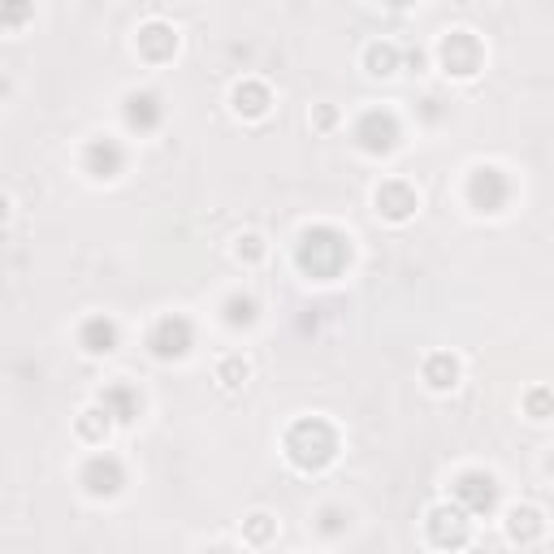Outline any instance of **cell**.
<instances>
[{
  "label": "cell",
  "instance_id": "cell-1",
  "mask_svg": "<svg viewBox=\"0 0 554 554\" xmlns=\"http://www.w3.org/2000/svg\"><path fill=\"white\" fill-rule=\"evenodd\" d=\"M299 269L312 277H338L342 269L351 265V239L334 226H308L295 243Z\"/></svg>",
  "mask_w": 554,
  "mask_h": 554
},
{
  "label": "cell",
  "instance_id": "cell-2",
  "mask_svg": "<svg viewBox=\"0 0 554 554\" xmlns=\"http://www.w3.org/2000/svg\"><path fill=\"white\" fill-rule=\"evenodd\" d=\"M286 455H290V464L303 472H321L325 464H334V455H338V433L329 429L321 416L299 420V425H290V433H286Z\"/></svg>",
  "mask_w": 554,
  "mask_h": 554
},
{
  "label": "cell",
  "instance_id": "cell-3",
  "mask_svg": "<svg viewBox=\"0 0 554 554\" xmlns=\"http://www.w3.org/2000/svg\"><path fill=\"white\" fill-rule=\"evenodd\" d=\"M464 195L477 213H503V208L511 204V178L498 165H477L468 174Z\"/></svg>",
  "mask_w": 554,
  "mask_h": 554
},
{
  "label": "cell",
  "instance_id": "cell-4",
  "mask_svg": "<svg viewBox=\"0 0 554 554\" xmlns=\"http://www.w3.org/2000/svg\"><path fill=\"white\" fill-rule=\"evenodd\" d=\"M399 139H403V126L390 109H368V113H360V122H355V143H360V152H368V156H390L399 148Z\"/></svg>",
  "mask_w": 554,
  "mask_h": 554
},
{
  "label": "cell",
  "instance_id": "cell-5",
  "mask_svg": "<svg viewBox=\"0 0 554 554\" xmlns=\"http://www.w3.org/2000/svg\"><path fill=\"white\" fill-rule=\"evenodd\" d=\"M191 347H195V325H191V316H182V312L161 316L148 334V351L156 360H182V355H191Z\"/></svg>",
  "mask_w": 554,
  "mask_h": 554
},
{
  "label": "cell",
  "instance_id": "cell-6",
  "mask_svg": "<svg viewBox=\"0 0 554 554\" xmlns=\"http://www.w3.org/2000/svg\"><path fill=\"white\" fill-rule=\"evenodd\" d=\"M78 485L91 498H117L126 490V464L113 451H96L83 464V472H78Z\"/></svg>",
  "mask_w": 554,
  "mask_h": 554
},
{
  "label": "cell",
  "instance_id": "cell-7",
  "mask_svg": "<svg viewBox=\"0 0 554 554\" xmlns=\"http://www.w3.org/2000/svg\"><path fill=\"white\" fill-rule=\"evenodd\" d=\"M438 57H442V70L446 74H455V78H472L481 70V39L472 35V31H451L438 44Z\"/></svg>",
  "mask_w": 554,
  "mask_h": 554
},
{
  "label": "cell",
  "instance_id": "cell-8",
  "mask_svg": "<svg viewBox=\"0 0 554 554\" xmlns=\"http://www.w3.org/2000/svg\"><path fill=\"white\" fill-rule=\"evenodd\" d=\"M451 494H455V507L464 511V516H481V511H494V503H498V481L490 477V472L472 468L455 481Z\"/></svg>",
  "mask_w": 554,
  "mask_h": 554
},
{
  "label": "cell",
  "instance_id": "cell-9",
  "mask_svg": "<svg viewBox=\"0 0 554 554\" xmlns=\"http://www.w3.org/2000/svg\"><path fill=\"white\" fill-rule=\"evenodd\" d=\"M83 169H87V178H96V182L122 178V174H126V148H122V143H117L113 135L91 139L87 148H83Z\"/></svg>",
  "mask_w": 554,
  "mask_h": 554
},
{
  "label": "cell",
  "instance_id": "cell-10",
  "mask_svg": "<svg viewBox=\"0 0 554 554\" xmlns=\"http://www.w3.org/2000/svg\"><path fill=\"white\" fill-rule=\"evenodd\" d=\"M96 407L113 420V425H135L139 412H143V394H139L135 386H130V381H113V386H104V390H100Z\"/></svg>",
  "mask_w": 554,
  "mask_h": 554
},
{
  "label": "cell",
  "instance_id": "cell-11",
  "mask_svg": "<svg viewBox=\"0 0 554 554\" xmlns=\"http://www.w3.org/2000/svg\"><path fill=\"white\" fill-rule=\"evenodd\" d=\"M373 200H377V213L390 217V221H407V217H416V208H420V195L407 187V182H399V178L381 182Z\"/></svg>",
  "mask_w": 554,
  "mask_h": 554
},
{
  "label": "cell",
  "instance_id": "cell-12",
  "mask_svg": "<svg viewBox=\"0 0 554 554\" xmlns=\"http://www.w3.org/2000/svg\"><path fill=\"white\" fill-rule=\"evenodd\" d=\"M429 533L442 550H459L468 542V516L459 507H438L429 511Z\"/></svg>",
  "mask_w": 554,
  "mask_h": 554
},
{
  "label": "cell",
  "instance_id": "cell-13",
  "mask_svg": "<svg viewBox=\"0 0 554 554\" xmlns=\"http://www.w3.org/2000/svg\"><path fill=\"white\" fill-rule=\"evenodd\" d=\"M122 117H126V126L130 130H139V135H148V130L161 126V96H152V91H130L126 104H122Z\"/></svg>",
  "mask_w": 554,
  "mask_h": 554
},
{
  "label": "cell",
  "instance_id": "cell-14",
  "mask_svg": "<svg viewBox=\"0 0 554 554\" xmlns=\"http://www.w3.org/2000/svg\"><path fill=\"white\" fill-rule=\"evenodd\" d=\"M117 338H122V329H117L113 316H87L83 329H78V342H83L87 355H113Z\"/></svg>",
  "mask_w": 554,
  "mask_h": 554
},
{
  "label": "cell",
  "instance_id": "cell-15",
  "mask_svg": "<svg viewBox=\"0 0 554 554\" xmlns=\"http://www.w3.org/2000/svg\"><path fill=\"white\" fill-rule=\"evenodd\" d=\"M174 48H178V31H174V26H165V22H148V26L139 31V52H143V57L165 61Z\"/></svg>",
  "mask_w": 554,
  "mask_h": 554
},
{
  "label": "cell",
  "instance_id": "cell-16",
  "mask_svg": "<svg viewBox=\"0 0 554 554\" xmlns=\"http://www.w3.org/2000/svg\"><path fill=\"white\" fill-rule=\"evenodd\" d=\"M234 113H243V117H265L269 113V87L265 83H256V78H247V83L234 87Z\"/></svg>",
  "mask_w": 554,
  "mask_h": 554
},
{
  "label": "cell",
  "instance_id": "cell-17",
  "mask_svg": "<svg viewBox=\"0 0 554 554\" xmlns=\"http://www.w3.org/2000/svg\"><path fill=\"white\" fill-rule=\"evenodd\" d=\"M256 316H260V303H256L252 295H230L226 303H221V321H226L230 329L256 325Z\"/></svg>",
  "mask_w": 554,
  "mask_h": 554
},
{
  "label": "cell",
  "instance_id": "cell-18",
  "mask_svg": "<svg viewBox=\"0 0 554 554\" xmlns=\"http://www.w3.org/2000/svg\"><path fill=\"white\" fill-rule=\"evenodd\" d=\"M425 381L433 390H451V386H459V360L455 355H429V364H425Z\"/></svg>",
  "mask_w": 554,
  "mask_h": 554
},
{
  "label": "cell",
  "instance_id": "cell-19",
  "mask_svg": "<svg viewBox=\"0 0 554 554\" xmlns=\"http://www.w3.org/2000/svg\"><path fill=\"white\" fill-rule=\"evenodd\" d=\"M364 65H368V74L390 78L394 70H399V48H394V44H368Z\"/></svg>",
  "mask_w": 554,
  "mask_h": 554
},
{
  "label": "cell",
  "instance_id": "cell-20",
  "mask_svg": "<svg viewBox=\"0 0 554 554\" xmlns=\"http://www.w3.org/2000/svg\"><path fill=\"white\" fill-rule=\"evenodd\" d=\"M507 529H511V537H516V542H529V537L542 533V516H537L533 507H516V511H511Z\"/></svg>",
  "mask_w": 554,
  "mask_h": 554
},
{
  "label": "cell",
  "instance_id": "cell-21",
  "mask_svg": "<svg viewBox=\"0 0 554 554\" xmlns=\"http://www.w3.org/2000/svg\"><path fill=\"white\" fill-rule=\"evenodd\" d=\"M347 524H351V516L342 507H321V511H316V533H321V537H342V533H347Z\"/></svg>",
  "mask_w": 554,
  "mask_h": 554
},
{
  "label": "cell",
  "instance_id": "cell-22",
  "mask_svg": "<svg viewBox=\"0 0 554 554\" xmlns=\"http://www.w3.org/2000/svg\"><path fill=\"white\" fill-rule=\"evenodd\" d=\"M247 373H252V368H247L243 355H226V360L217 364V381H221V386H230V390H239L247 381Z\"/></svg>",
  "mask_w": 554,
  "mask_h": 554
},
{
  "label": "cell",
  "instance_id": "cell-23",
  "mask_svg": "<svg viewBox=\"0 0 554 554\" xmlns=\"http://www.w3.org/2000/svg\"><path fill=\"white\" fill-rule=\"evenodd\" d=\"M78 429H83V433H87V438H91V442H104V433H109V429H113V420H109V416H104V412H100V407H91V412H83V420H78Z\"/></svg>",
  "mask_w": 554,
  "mask_h": 554
},
{
  "label": "cell",
  "instance_id": "cell-24",
  "mask_svg": "<svg viewBox=\"0 0 554 554\" xmlns=\"http://www.w3.org/2000/svg\"><path fill=\"white\" fill-rule=\"evenodd\" d=\"M269 533H273V520L265 516V511H256V516H247V537H252V542H265Z\"/></svg>",
  "mask_w": 554,
  "mask_h": 554
},
{
  "label": "cell",
  "instance_id": "cell-25",
  "mask_svg": "<svg viewBox=\"0 0 554 554\" xmlns=\"http://www.w3.org/2000/svg\"><path fill=\"white\" fill-rule=\"evenodd\" d=\"M9 217V200H5V195H0V221H5Z\"/></svg>",
  "mask_w": 554,
  "mask_h": 554
},
{
  "label": "cell",
  "instance_id": "cell-26",
  "mask_svg": "<svg viewBox=\"0 0 554 554\" xmlns=\"http://www.w3.org/2000/svg\"><path fill=\"white\" fill-rule=\"evenodd\" d=\"M208 554H234L230 546H217V550H208Z\"/></svg>",
  "mask_w": 554,
  "mask_h": 554
}]
</instances>
